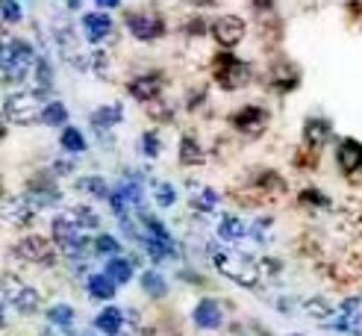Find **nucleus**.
Returning <instances> with one entry per match:
<instances>
[{"label": "nucleus", "instance_id": "obj_1", "mask_svg": "<svg viewBox=\"0 0 362 336\" xmlns=\"http://www.w3.org/2000/svg\"><path fill=\"white\" fill-rule=\"evenodd\" d=\"M209 257L215 262V269H218L224 277L242 283V286H247V289L259 283V265L253 262L250 257H245L242 251H230V248L209 245Z\"/></svg>", "mask_w": 362, "mask_h": 336}, {"label": "nucleus", "instance_id": "obj_2", "mask_svg": "<svg viewBox=\"0 0 362 336\" xmlns=\"http://www.w3.org/2000/svg\"><path fill=\"white\" fill-rule=\"evenodd\" d=\"M35 65V53L24 39H6L0 47V80L4 83H24Z\"/></svg>", "mask_w": 362, "mask_h": 336}, {"label": "nucleus", "instance_id": "obj_3", "mask_svg": "<svg viewBox=\"0 0 362 336\" xmlns=\"http://www.w3.org/2000/svg\"><path fill=\"white\" fill-rule=\"evenodd\" d=\"M98 227V216L88 207H71L65 212H59L57 219H53V239L57 245H68L74 239H83L88 236V230Z\"/></svg>", "mask_w": 362, "mask_h": 336}, {"label": "nucleus", "instance_id": "obj_4", "mask_svg": "<svg viewBox=\"0 0 362 336\" xmlns=\"http://www.w3.org/2000/svg\"><path fill=\"white\" fill-rule=\"evenodd\" d=\"M42 112H45V92H30V88H24V92H12L4 100V118L9 124H18V127L42 121Z\"/></svg>", "mask_w": 362, "mask_h": 336}, {"label": "nucleus", "instance_id": "obj_5", "mask_svg": "<svg viewBox=\"0 0 362 336\" xmlns=\"http://www.w3.org/2000/svg\"><path fill=\"white\" fill-rule=\"evenodd\" d=\"M212 74H215V83H218L221 88H245L250 80H253V71L247 62L236 59V57H230V53H221V57H215V68H212Z\"/></svg>", "mask_w": 362, "mask_h": 336}, {"label": "nucleus", "instance_id": "obj_6", "mask_svg": "<svg viewBox=\"0 0 362 336\" xmlns=\"http://www.w3.org/2000/svg\"><path fill=\"white\" fill-rule=\"evenodd\" d=\"M0 292H4V298L21 315L35 313V310H39V304H42L39 292H35L33 286H27V283L21 277H15V274H4V277H0Z\"/></svg>", "mask_w": 362, "mask_h": 336}, {"label": "nucleus", "instance_id": "obj_7", "mask_svg": "<svg viewBox=\"0 0 362 336\" xmlns=\"http://www.w3.org/2000/svg\"><path fill=\"white\" fill-rule=\"evenodd\" d=\"M127 30L139 42H156L165 33V21L156 12H127Z\"/></svg>", "mask_w": 362, "mask_h": 336}, {"label": "nucleus", "instance_id": "obj_8", "mask_svg": "<svg viewBox=\"0 0 362 336\" xmlns=\"http://www.w3.org/2000/svg\"><path fill=\"white\" fill-rule=\"evenodd\" d=\"M15 254L21 257L24 262H33V265H50L57 260V248H53L45 236H27L15 245Z\"/></svg>", "mask_w": 362, "mask_h": 336}, {"label": "nucleus", "instance_id": "obj_9", "mask_svg": "<svg viewBox=\"0 0 362 336\" xmlns=\"http://www.w3.org/2000/svg\"><path fill=\"white\" fill-rule=\"evenodd\" d=\"M212 35L224 47H236L245 39V21L239 15H218L212 21Z\"/></svg>", "mask_w": 362, "mask_h": 336}, {"label": "nucleus", "instance_id": "obj_10", "mask_svg": "<svg viewBox=\"0 0 362 336\" xmlns=\"http://www.w3.org/2000/svg\"><path fill=\"white\" fill-rule=\"evenodd\" d=\"M192 322L201 330H218L224 325V310L215 298H204V301H197V307L192 313Z\"/></svg>", "mask_w": 362, "mask_h": 336}, {"label": "nucleus", "instance_id": "obj_11", "mask_svg": "<svg viewBox=\"0 0 362 336\" xmlns=\"http://www.w3.org/2000/svg\"><path fill=\"white\" fill-rule=\"evenodd\" d=\"M83 33H86V42H92V45L110 39L112 18L103 15V12H88V15H83Z\"/></svg>", "mask_w": 362, "mask_h": 336}, {"label": "nucleus", "instance_id": "obj_12", "mask_svg": "<svg viewBox=\"0 0 362 336\" xmlns=\"http://www.w3.org/2000/svg\"><path fill=\"white\" fill-rule=\"evenodd\" d=\"M233 124H236V130L253 136V133H259L265 130V124H268V112L262 110V106H245V110H239L236 115H233Z\"/></svg>", "mask_w": 362, "mask_h": 336}, {"label": "nucleus", "instance_id": "obj_13", "mask_svg": "<svg viewBox=\"0 0 362 336\" xmlns=\"http://www.w3.org/2000/svg\"><path fill=\"white\" fill-rule=\"evenodd\" d=\"M336 156H339V168L345 171V174H359L362 171V145H359L356 139H345V141H341Z\"/></svg>", "mask_w": 362, "mask_h": 336}, {"label": "nucleus", "instance_id": "obj_14", "mask_svg": "<svg viewBox=\"0 0 362 336\" xmlns=\"http://www.w3.org/2000/svg\"><path fill=\"white\" fill-rule=\"evenodd\" d=\"M159 92H162V77L159 74H141V77L130 80V95L136 100H141V103L156 100Z\"/></svg>", "mask_w": 362, "mask_h": 336}, {"label": "nucleus", "instance_id": "obj_15", "mask_svg": "<svg viewBox=\"0 0 362 336\" xmlns=\"http://www.w3.org/2000/svg\"><path fill=\"white\" fill-rule=\"evenodd\" d=\"M189 204H192V209H197V212H212L215 207H218V192L209 189V186L192 183V189H189Z\"/></svg>", "mask_w": 362, "mask_h": 336}, {"label": "nucleus", "instance_id": "obj_16", "mask_svg": "<svg viewBox=\"0 0 362 336\" xmlns=\"http://www.w3.org/2000/svg\"><path fill=\"white\" fill-rule=\"evenodd\" d=\"M121 118H124V110H121L118 103H110V106H100V110H95L88 121H92L95 130L106 133L110 127H115V124H121Z\"/></svg>", "mask_w": 362, "mask_h": 336}, {"label": "nucleus", "instance_id": "obj_17", "mask_svg": "<svg viewBox=\"0 0 362 336\" xmlns=\"http://www.w3.org/2000/svg\"><path fill=\"white\" fill-rule=\"evenodd\" d=\"M95 328H98L100 333H106V336H118L121 328H124V313H121L118 307H106L103 313H98Z\"/></svg>", "mask_w": 362, "mask_h": 336}, {"label": "nucleus", "instance_id": "obj_18", "mask_svg": "<svg viewBox=\"0 0 362 336\" xmlns=\"http://www.w3.org/2000/svg\"><path fill=\"white\" fill-rule=\"evenodd\" d=\"M247 224L239 219V216H224L221 219V224H218V236L224 239V242H242L245 236H247Z\"/></svg>", "mask_w": 362, "mask_h": 336}, {"label": "nucleus", "instance_id": "obj_19", "mask_svg": "<svg viewBox=\"0 0 362 336\" xmlns=\"http://www.w3.org/2000/svg\"><path fill=\"white\" fill-rule=\"evenodd\" d=\"M303 139L310 141L313 148H321L324 141L330 139V124L321 121V118H310V121H306V127H303Z\"/></svg>", "mask_w": 362, "mask_h": 336}, {"label": "nucleus", "instance_id": "obj_20", "mask_svg": "<svg viewBox=\"0 0 362 336\" xmlns=\"http://www.w3.org/2000/svg\"><path fill=\"white\" fill-rule=\"evenodd\" d=\"M103 274L110 277L115 286H118V283H130V277H133V262L124 260V257H112L110 262H106V272H103Z\"/></svg>", "mask_w": 362, "mask_h": 336}, {"label": "nucleus", "instance_id": "obj_21", "mask_svg": "<svg viewBox=\"0 0 362 336\" xmlns=\"http://www.w3.org/2000/svg\"><path fill=\"white\" fill-rule=\"evenodd\" d=\"M88 295L95 301H110V298H115V283L106 274H92L88 277Z\"/></svg>", "mask_w": 362, "mask_h": 336}, {"label": "nucleus", "instance_id": "obj_22", "mask_svg": "<svg viewBox=\"0 0 362 336\" xmlns=\"http://www.w3.org/2000/svg\"><path fill=\"white\" fill-rule=\"evenodd\" d=\"M65 121H68V106H65L62 100H50V103H45L42 124H47V127H62Z\"/></svg>", "mask_w": 362, "mask_h": 336}, {"label": "nucleus", "instance_id": "obj_23", "mask_svg": "<svg viewBox=\"0 0 362 336\" xmlns=\"http://www.w3.org/2000/svg\"><path fill=\"white\" fill-rule=\"evenodd\" d=\"M180 163H183V166L204 163V148L194 141V136H186L183 141H180Z\"/></svg>", "mask_w": 362, "mask_h": 336}, {"label": "nucleus", "instance_id": "obj_24", "mask_svg": "<svg viewBox=\"0 0 362 336\" xmlns=\"http://www.w3.org/2000/svg\"><path fill=\"white\" fill-rule=\"evenodd\" d=\"M59 145H62V151H68V153H83V151H86V136H83L77 127H65L62 136H59Z\"/></svg>", "mask_w": 362, "mask_h": 336}, {"label": "nucleus", "instance_id": "obj_25", "mask_svg": "<svg viewBox=\"0 0 362 336\" xmlns=\"http://www.w3.org/2000/svg\"><path fill=\"white\" fill-rule=\"evenodd\" d=\"M47 322L53 328H62V330H71V325H74V310H71L68 304H57L47 310Z\"/></svg>", "mask_w": 362, "mask_h": 336}, {"label": "nucleus", "instance_id": "obj_26", "mask_svg": "<svg viewBox=\"0 0 362 336\" xmlns=\"http://www.w3.org/2000/svg\"><path fill=\"white\" fill-rule=\"evenodd\" d=\"M92 248H95V254H100V257H121V242L115 239V236H110V233H100L95 242H92Z\"/></svg>", "mask_w": 362, "mask_h": 336}, {"label": "nucleus", "instance_id": "obj_27", "mask_svg": "<svg viewBox=\"0 0 362 336\" xmlns=\"http://www.w3.org/2000/svg\"><path fill=\"white\" fill-rule=\"evenodd\" d=\"M141 289L148 292L151 298H162L168 286H165V280H162L159 272H144V274H141Z\"/></svg>", "mask_w": 362, "mask_h": 336}, {"label": "nucleus", "instance_id": "obj_28", "mask_svg": "<svg viewBox=\"0 0 362 336\" xmlns=\"http://www.w3.org/2000/svg\"><path fill=\"white\" fill-rule=\"evenodd\" d=\"M77 189L95 195V198H110V186H106L103 177H83V180L77 183Z\"/></svg>", "mask_w": 362, "mask_h": 336}, {"label": "nucleus", "instance_id": "obj_29", "mask_svg": "<svg viewBox=\"0 0 362 336\" xmlns=\"http://www.w3.org/2000/svg\"><path fill=\"white\" fill-rule=\"evenodd\" d=\"M33 71H35V80H39V92H50L53 88V68H50V62L47 59H35V65H33Z\"/></svg>", "mask_w": 362, "mask_h": 336}, {"label": "nucleus", "instance_id": "obj_30", "mask_svg": "<svg viewBox=\"0 0 362 336\" xmlns=\"http://www.w3.org/2000/svg\"><path fill=\"white\" fill-rule=\"evenodd\" d=\"M153 201H156L159 207H174V201H177L174 186L165 183V180H156V183H153Z\"/></svg>", "mask_w": 362, "mask_h": 336}, {"label": "nucleus", "instance_id": "obj_31", "mask_svg": "<svg viewBox=\"0 0 362 336\" xmlns=\"http://www.w3.org/2000/svg\"><path fill=\"white\" fill-rule=\"evenodd\" d=\"M0 15H4V21L18 24L21 21V6H18L15 0H0Z\"/></svg>", "mask_w": 362, "mask_h": 336}, {"label": "nucleus", "instance_id": "obj_32", "mask_svg": "<svg viewBox=\"0 0 362 336\" xmlns=\"http://www.w3.org/2000/svg\"><path fill=\"white\" fill-rule=\"evenodd\" d=\"M159 148H162V145H159V136H156V133H144V136H141V153H144V156H151V159L159 156Z\"/></svg>", "mask_w": 362, "mask_h": 336}, {"label": "nucleus", "instance_id": "obj_33", "mask_svg": "<svg viewBox=\"0 0 362 336\" xmlns=\"http://www.w3.org/2000/svg\"><path fill=\"white\" fill-rule=\"evenodd\" d=\"M300 201H310L313 207H327V204H330L321 192H313V189H310V192H303V195H300Z\"/></svg>", "mask_w": 362, "mask_h": 336}, {"label": "nucleus", "instance_id": "obj_34", "mask_svg": "<svg viewBox=\"0 0 362 336\" xmlns=\"http://www.w3.org/2000/svg\"><path fill=\"white\" fill-rule=\"evenodd\" d=\"M95 4H98V6H103V9H115V6L121 4V0H95Z\"/></svg>", "mask_w": 362, "mask_h": 336}, {"label": "nucleus", "instance_id": "obj_35", "mask_svg": "<svg viewBox=\"0 0 362 336\" xmlns=\"http://www.w3.org/2000/svg\"><path fill=\"white\" fill-rule=\"evenodd\" d=\"M6 139V124H4V118H0V141Z\"/></svg>", "mask_w": 362, "mask_h": 336}, {"label": "nucleus", "instance_id": "obj_36", "mask_svg": "<svg viewBox=\"0 0 362 336\" xmlns=\"http://www.w3.org/2000/svg\"><path fill=\"white\" fill-rule=\"evenodd\" d=\"M6 325V313H4V304H0V328Z\"/></svg>", "mask_w": 362, "mask_h": 336}, {"label": "nucleus", "instance_id": "obj_37", "mask_svg": "<svg viewBox=\"0 0 362 336\" xmlns=\"http://www.w3.org/2000/svg\"><path fill=\"white\" fill-rule=\"evenodd\" d=\"M194 6H206V4H212V0H192Z\"/></svg>", "mask_w": 362, "mask_h": 336}, {"label": "nucleus", "instance_id": "obj_38", "mask_svg": "<svg viewBox=\"0 0 362 336\" xmlns=\"http://www.w3.org/2000/svg\"><path fill=\"white\" fill-rule=\"evenodd\" d=\"M4 42H6V35H4V30H0V47H4Z\"/></svg>", "mask_w": 362, "mask_h": 336}]
</instances>
